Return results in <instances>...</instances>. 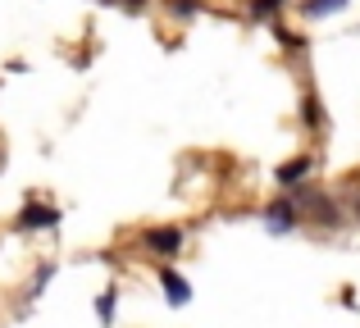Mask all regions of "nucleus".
<instances>
[{
	"label": "nucleus",
	"instance_id": "nucleus-1",
	"mask_svg": "<svg viewBox=\"0 0 360 328\" xmlns=\"http://www.w3.org/2000/svg\"><path fill=\"white\" fill-rule=\"evenodd\" d=\"M183 242H187V232L178 228V223H155V228L141 232V251H146V256H155L160 265H169V260L183 251Z\"/></svg>",
	"mask_w": 360,
	"mask_h": 328
},
{
	"label": "nucleus",
	"instance_id": "nucleus-2",
	"mask_svg": "<svg viewBox=\"0 0 360 328\" xmlns=\"http://www.w3.org/2000/svg\"><path fill=\"white\" fill-rule=\"evenodd\" d=\"M60 205H51V201H27L23 210L14 214V232H55L60 228Z\"/></svg>",
	"mask_w": 360,
	"mask_h": 328
},
{
	"label": "nucleus",
	"instance_id": "nucleus-3",
	"mask_svg": "<svg viewBox=\"0 0 360 328\" xmlns=\"http://www.w3.org/2000/svg\"><path fill=\"white\" fill-rule=\"evenodd\" d=\"M297 223H301V210H297L292 196H278V201L264 205V228H269V232H292Z\"/></svg>",
	"mask_w": 360,
	"mask_h": 328
},
{
	"label": "nucleus",
	"instance_id": "nucleus-4",
	"mask_svg": "<svg viewBox=\"0 0 360 328\" xmlns=\"http://www.w3.org/2000/svg\"><path fill=\"white\" fill-rule=\"evenodd\" d=\"M155 278H160V287H165V301L174 306V310L192 301V283H187V278L178 274L174 265H160V269H155Z\"/></svg>",
	"mask_w": 360,
	"mask_h": 328
},
{
	"label": "nucleus",
	"instance_id": "nucleus-5",
	"mask_svg": "<svg viewBox=\"0 0 360 328\" xmlns=\"http://www.w3.org/2000/svg\"><path fill=\"white\" fill-rule=\"evenodd\" d=\"M310 169H315V160H310V155H297V160H288V164H278V173H274V183L278 187H301L310 178Z\"/></svg>",
	"mask_w": 360,
	"mask_h": 328
},
{
	"label": "nucleus",
	"instance_id": "nucleus-6",
	"mask_svg": "<svg viewBox=\"0 0 360 328\" xmlns=\"http://www.w3.org/2000/svg\"><path fill=\"white\" fill-rule=\"evenodd\" d=\"M51 278H55V260H46V265H37V269H32V278H27L23 296H27V301H37V296L51 287Z\"/></svg>",
	"mask_w": 360,
	"mask_h": 328
},
{
	"label": "nucleus",
	"instance_id": "nucleus-7",
	"mask_svg": "<svg viewBox=\"0 0 360 328\" xmlns=\"http://www.w3.org/2000/svg\"><path fill=\"white\" fill-rule=\"evenodd\" d=\"M283 9H288V0H246V14H251L255 23H274Z\"/></svg>",
	"mask_w": 360,
	"mask_h": 328
},
{
	"label": "nucleus",
	"instance_id": "nucleus-8",
	"mask_svg": "<svg viewBox=\"0 0 360 328\" xmlns=\"http://www.w3.org/2000/svg\"><path fill=\"white\" fill-rule=\"evenodd\" d=\"M301 124H306V128H324V100H319L315 91L301 96Z\"/></svg>",
	"mask_w": 360,
	"mask_h": 328
},
{
	"label": "nucleus",
	"instance_id": "nucleus-9",
	"mask_svg": "<svg viewBox=\"0 0 360 328\" xmlns=\"http://www.w3.org/2000/svg\"><path fill=\"white\" fill-rule=\"evenodd\" d=\"M205 9V0H165V14L178 18V23H187V18H196Z\"/></svg>",
	"mask_w": 360,
	"mask_h": 328
},
{
	"label": "nucleus",
	"instance_id": "nucleus-10",
	"mask_svg": "<svg viewBox=\"0 0 360 328\" xmlns=\"http://www.w3.org/2000/svg\"><path fill=\"white\" fill-rule=\"evenodd\" d=\"M115 315H119V287H105V292L96 296V320L115 324Z\"/></svg>",
	"mask_w": 360,
	"mask_h": 328
},
{
	"label": "nucleus",
	"instance_id": "nucleus-11",
	"mask_svg": "<svg viewBox=\"0 0 360 328\" xmlns=\"http://www.w3.org/2000/svg\"><path fill=\"white\" fill-rule=\"evenodd\" d=\"M338 9H347V0H301V14L306 18H328Z\"/></svg>",
	"mask_w": 360,
	"mask_h": 328
},
{
	"label": "nucleus",
	"instance_id": "nucleus-12",
	"mask_svg": "<svg viewBox=\"0 0 360 328\" xmlns=\"http://www.w3.org/2000/svg\"><path fill=\"white\" fill-rule=\"evenodd\" d=\"M274 37H278V41L288 46V51H301V46H306V41H301L297 32H288V27H274Z\"/></svg>",
	"mask_w": 360,
	"mask_h": 328
},
{
	"label": "nucleus",
	"instance_id": "nucleus-13",
	"mask_svg": "<svg viewBox=\"0 0 360 328\" xmlns=\"http://www.w3.org/2000/svg\"><path fill=\"white\" fill-rule=\"evenodd\" d=\"M123 9H128V14H146V0H119Z\"/></svg>",
	"mask_w": 360,
	"mask_h": 328
}]
</instances>
